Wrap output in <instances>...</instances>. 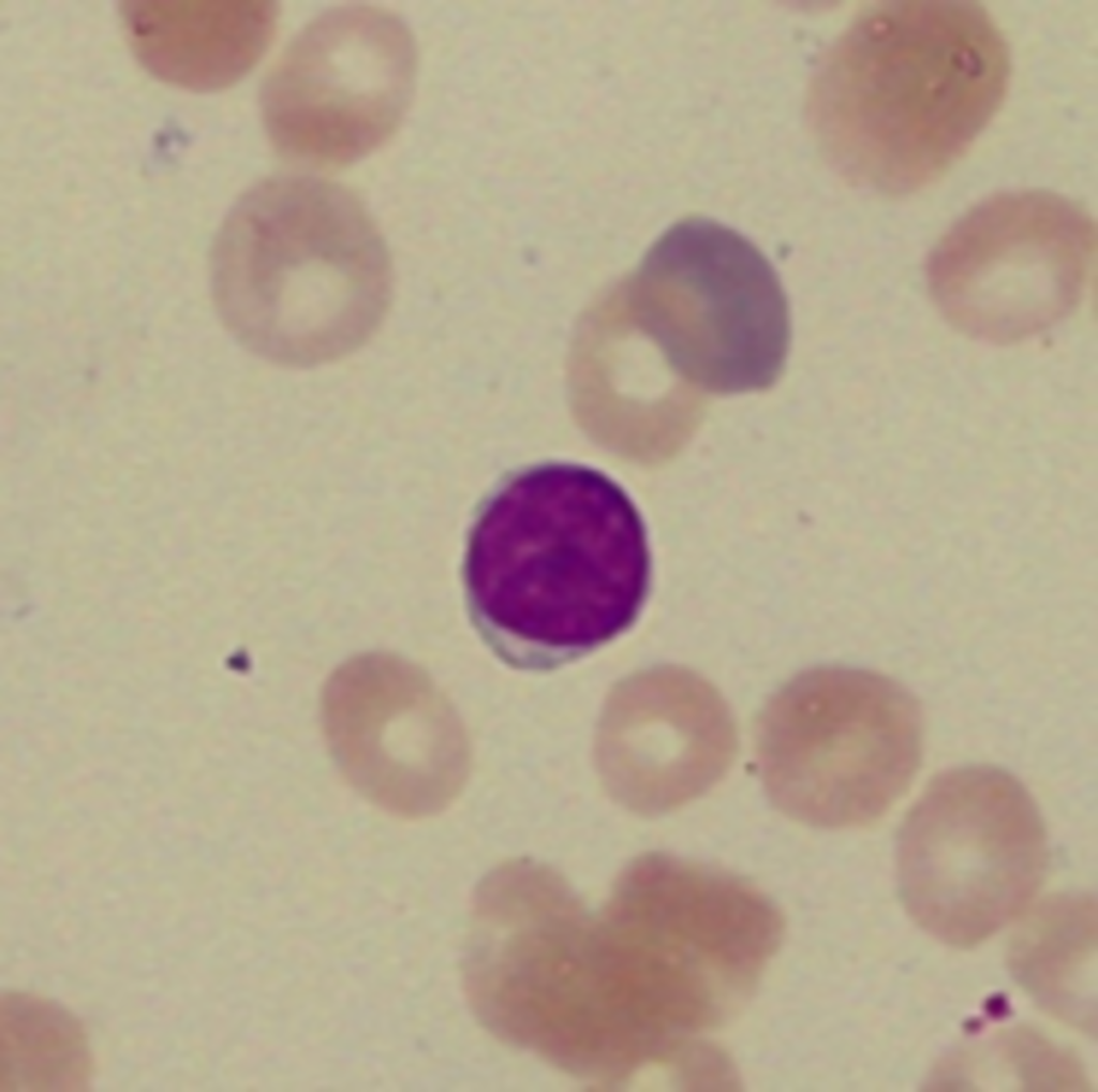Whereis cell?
I'll return each instance as SVG.
<instances>
[{
	"mask_svg": "<svg viewBox=\"0 0 1098 1092\" xmlns=\"http://www.w3.org/2000/svg\"><path fill=\"white\" fill-rule=\"evenodd\" d=\"M416 71L414 41L382 10L345 8L311 23L283 51L262 94L280 151L340 165L372 151L398 127Z\"/></svg>",
	"mask_w": 1098,
	"mask_h": 1092,
	"instance_id": "obj_9",
	"label": "cell"
},
{
	"mask_svg": "<svg viewBox=\"0 0 1098 1092\" xmlns=\"http://www.w3.org/2000/svg\"><path fill=\"white\" fill-rule=\"evenodd\" d=\"M121 17L137 59L152 74L192 90L241 78L273 35L271 1H125Z\"/></svg>",
	"mask_w": 1098,
	"mask_h": 1092,
	"instance_id": "obj_12",
	"label": "cell"
},
{
	"mask_svg": "<svg viewBox=\"0 0 1098 1092\" xmlns=\"http://www.w3.org/2000/svg\"><path fill=\"white\" fill-rule=\"evenodd\" d=\"M735 750L732 719L714 688L692 672L664 667L613 691L597 755L612 795L630 809L656 814L709 790Z\"/></svg>",
	"mask_w": 1098,
	"mask_h": 1092,
	"instance_id": "obj_11",
	"label": "cell"
},
{
	"mask_svg": "<svg viewBox=\"0 0 1098 1092\" xmlns=\"http://www.w3.org/2000/svg\"><path fill=\"white\" fill-rule=\"evenodd\" d=\"M471 980L483 1022L502 1039L593 1081L635 1074L647 1008L637 945L614 912H589L553 871H530L500 896Z\"/></svg>",
	"mask_w": 1098,
	"mask_h": 1092,
	"instance_id": "obj_3",
	"label": "cell"
},
{
	"mask_svg": "<svg viewBox=\"0 0 1098 1092\" xmlns=\"http://www.w3.org/2000/svg\"><path fill=\"white\" fill-rule=\"evenodd\" d=\"M997 1052L1001 1065L1021 1090H1089L1079 1061L1027 1029H1015L1005 1034L998 1041Z\"/></svg>",
	"mask_w": 1098,
	"mask_h": 1092,
	"instance_id": "obj_15",
	"label": "cell"
},
{
	"mask_svg": "<svg viewBox=\"0 0 1098 1092\" xmlns=\"http://www.w3.org/2000/svg\"><path fill=\"white\" fill-rule=\"evenodd\" d=\"M620 297L626 321L700 389L761 390L782 372L790 337L784 291L762 253L731 228L702 218L674 224Z\"/></svg>",
	"mask_w": 1098,
	"mask_h": 1092,
	"instance_id": "obj_6",
	"label": "cell"
},
{
	"mask_svg": "<svg viewBox=\"0 0 1098 1092\" xmlns=\"http://www.w3.org/2000/svg\"><path fill=\"white\" fill-rule=\"evenodd\" d=\"M915 697L882 675L849 668L805 673L781 689L759 723L758 752L771 800L820 827L882 816L922 757Z\"/></svg>",
	"mask_w": 1098,
	"mask_h": 1092,
	"instance_id": "obj_5",
	"label": "cell"
},
{
	"mask_svg": "<svg viewBox=\"0 0 1098 1092\" xmlns=\"http://www.w3.org/2000/svg\"><path fill=\"white\" fill-rule=\"evenodd\" d=\"M1096 249L1095 222L1081 206L1047 192L1001 194L940 239L929 260V286L953 326L1009 343L1075 308Z\"/></svg>",
	"mask_w": 1098,
	"mask_h": 1092,
	"instance_id": "obj_8",
	"label": "cell"
},
{
	"mask_svg": "<svg viewBox=\"0 0 1098 1092\" xmlns=\"http://www.w3.org/2000/svg\"><path fill=\"white\" fill-rule=\"evenodd\" d=\"M1047 860L1044 825L1024 786L995 767L958 768L934 779L904 821L901 897L924 930L967 947L1026 907Z\"/></svg>",
	"mask_w": 1098,
	"mask_h": 1092,
	"instance_id": "obj_7",
	"label": "cell"
},
{
	"mask_svg": "<svg viewBox=\"0 0 1098 1092\" xmlns=\"http://www.w3.org/2000/svg\"><path fill=\"white\" fill-rule=\"evenodd\" d=\"M322 710L340 770L383 809L430 815L461 788L469 765L462 727L413 664L376 653L346 662L327 681Z\"/></svg>",
	"mask_w": 1098,
	"mask_h": 1092,
	"instance_id": "obj_10",
	"label": "cell"
},
{
	"mask_svg": "<svg viewBox=\"0 0 1098 1092\" xmlns=\"http://www.w3.org/2000/svg\"><path fill=\"white\" fill-rule=\"evenodd\" d=\"M2 1046L10 1089L85 1086L89 1071L85 1036L74 1018L48 1001L21 994L3 1000Z\"/></svg>",
	"mask_w": 1098,
	"mask_h": 1092,
	"instance_id": "obj_14",
	"label": "cell"
},
{
	"mask_svg": "<svg viewBox=\"0 0 1098 1092\" xmlns=\"http://www.w3.org/2000/svg\"><path fill=\"white\" fill-rule=\"evenodd\" d=\"M648 550L623 490L597 471H529L491 502L473 533L468 582L480 614L516 639L549 648L597 645L641 605Z\"/></svg>",
	"mask_w": 1098,
	"mask_h": 1092,
	"instance_id": "obj_4",
	"label": "cell"
},
{
	"mask_svg": "<svg viewBox=\"0 0 1098 1092\" xmlns=\"http://www.w3.org/2000/svg\"><path fill=\"white\" fill-rule=\"evenodd\" d=\"M211 292L231 335L265 360H337L380 327L392 294L385 241L365 207L326 181L281 177L247 192L211 250Z\"/></svg>",
	"mask_w": 1098,
	"mask_h": 1092,
	"instance_id": "obj_2",
	"label": "cell"
},
{
	"mask_svg": "<svg viewBox=\"0 0 1098 1092\" xmlns=\"http://www.w3.org/2000/svg\"><path fill=\"white\" fill-rule=\"evenodd\" d=\"M1096 901L1060 895L1041 903L1017 931L1009 949L1013 976L1056 1017L1096 1030Z\"/></svg>",
	"mask_w": 1098,
	"mask_h": 1092,
	"instance_id": "obj_13",
	"label": "cell"
},
{
	"mask_svg": "<svg viewBox=\"0 0 1098 1092\" xmlns=\"http://www.w3.org/2000/svg\"><path fill=\"white\" fill-rule=\"evenodd\" d=\"M1009 57L969 1L884 2L836 41L808 116L828 160L857 183L908 193L940 177L1000 105Z\"/></svg>",
	"mask_w": 1098,
	"mask_h": 1092,
	"instance_id": "obj_1",
	"label": "cell"
}]
</instances>
